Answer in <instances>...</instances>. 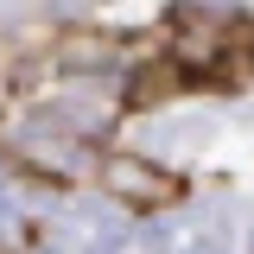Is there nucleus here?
Segmentation results:
<instances>
[{
    "label": "nucleus",
    "instance_id": "f257e3e1",
    "mask_svg": "<svg viewBox=\"0 0 254 254\" xmlns=\"http://www.w3.org/2000/svg\"><path fill=\"white\" fill-rule=\"evenodd\" d=\"M95 185L108 190L115 203H127V210H172V203H185V178L165 172L146 153H102Z\"/></svg>",
    "mask_w": 254,
    "mask_h": 254
},
{
    "label": "nucleus",
    "instance_id": "f03ea898",
    "mask_svg": "<svg viewBox=\"0 0 254 254\" xmlns=\"http://www.w3.org/2000/svg\"><path fill=\"white\" fill-rule=\"evenodd\" d=\"M185 89H197V70L185 58H172V51H146V58L127 70L121 83V108H165V102H178Z\"/></svg>",
    "mask_w": 254,
    "mask_h": 254
}]
</instances>
